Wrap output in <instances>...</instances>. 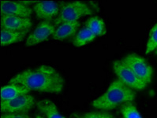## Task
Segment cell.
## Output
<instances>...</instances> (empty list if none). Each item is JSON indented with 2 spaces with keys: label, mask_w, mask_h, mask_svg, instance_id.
<instances>
[{
  "label": "cell",
  "mask_w": 157,
  "mask_h": 118,
  "mask_svg": "<svg viewBox=\"0 0 157 118\" xmlns=\"http://www.w3.org/2000/svg\"><path fill=\"white\" fill-rule=\"evenodd\" d=\"M10 83L22 85L31 90L59 94L64 88V79L56 69L48 65L28 68L16 74Z\"/></svg>",
  "instance_id": "cell-1"
},
{
  "label": "cell",
  "mask_w": 157,
  "mask_h": 118,
  "mask_svg": "<svg viewBox=\"0 0 157 118\" xmlns=\"http://www.w3.org/2000/svg\"><path fill=\"white\" fill-rule=\"evenodd\" d=\"M136 98L134 90L128 87L120 79H116L104 94L92 102V106L98 110L107 111L122 104L132 102Z\"/></svg>",
  "instance_id": "cell-2"
},
{
  "label": "cell",
  "mask_w": 157,
  "mask_h": 118,
  "mask_svg": "<svg viewBox=\"0 0 157 118\" xmlns=\"http://www.w3.org/2000/svg\"><path fill=\"white\" fill-rule=\"evenodd\" d=\"M95 10L85 2L82 1L63 2L60 5V12L54 20L55 25H59L64 22L78 21L79 18L94 13Z\"/></svg>",
  "instance_id": "cell-3"
},
{
  "label": "cell",
  "mask_w": 157,
  "mask_h": 118,
  "mask_svg": "<svg viewBox=\"0 0 157 118\" xmlns=\"http://www.w3.org/2000/svg\"><path fill=\"white\" fill-rule=\"evenodd\" d=\"M140 79L148 85L152 80L153 69L145 59L135 53H129L122 60Z\"/></svg>",
  "instance_id": "cell-4"
},
{
  "label": "cell",
  "mask_w": 157,
  "mask_h": 118,
  "mask_svg": "<svg viewBox=\"0 0 157 118\" xmlns=\"http://www.w3.org/2000/svg\"><path fill=\"white\" fill-rule=\"evenodd\" d=\"M35 105L36 98L30 94H23L10 100L0 101L2 113H26Z\"/></svg>",
  "instance_id": "cell-5"
},
{
  "label": "cell",
  "mask_w": 157,
  "mask_h": 118,
  "mask_svg": "<svg viewBox=\"0 0 157 118\" xmlns=\"http://www.w3.org/2000/svg\"><path fill=\"white\" fill-rule=\"evenodd\" d=\"M113 70L118 79L133 90H142L147 87V84L139 79L122 60L113 62Z\"/></svg>",
  "instance_id": "cell-6"
},
{
  "label": "cell",
  "mask_w": 157,
  "mask_h": 118,
  "mask_svg": "<svg viewBox=\"0 0 157 118\" xmlns=\"http://www.w3.org/2000/svg\"><path fill=\"white\" fill-rule=\"evenodd\" d=\"M56 29V25L51 21H42L39 23L35 29L27 37L25 45L27 46H34L47 40L49 37L52 36Z\"/></svg>",
  "instance_id": "cell-7"
},
{
  "label": "cell",
  "mask_w": 157,
  "mask_h": 118,
  "mask_svg": "<svg viewBox=\"0 0 157 118\" xmlns=\"http://www.w3.org/2000/svg\"><path fill=\"white\" fill-rule=\"evenodd\" d=\"M33 9L37 18L50 21L55 20L59 14L60 5L55 1H37Z\"/></svg>",
  "instance_id": "cell-8"
},
{
  "label": "cell",
  "mask_w": 157,
  "mask_h": 118,
  "mask_svg": "<svg viewBox=\"0 0 157 118\" xmlns=\"http://www.w3.org/2000/svg\"><path fill=\"white\" fill-rule=\"evenodd\" d=\"M1 16L11 15L17 17L30 18V16L33 12L31 6H27L21 1H3L0 2Z\"/></svg>",
  "instance_id": "cell-9"
},
{
  "label": "cell",
  "mask_w": 157,
  "mask_h": 118,
  "mask_svg": "<svg viewBox=\"0 0 157 118\" xmlns=\"http://www.w3.org/2000/svg\"><path fill=\"white\" fill-rule=\"evenodd\" d=\"M1 28L2 29L15 30V31H22L29 30L33 26V21L31 18L11 16V15H4L1 16Z\"/></svg>",
  "instance_id": "cell-10"
},
{
  "label": "cell",
  "mask_w": 157,
  "mask_h": 118,
  "mask_svg": "<svg viewBox=\"0 0 157 118\" xmlns=\"http://www.w3.org/2000/svg\"><path fill=\"white\" fill-rule=\"evenodd\" d=\"M30 92H31V90L22 85L17 84V83H9L2 87L0 98H1V101L13 99L18 96L29 94Z\"/></svg>",
  "instance_id": "cell-11"
},
{
  "label": "cell",
  "mask_w": 157,
  "mask_h": 118,
  "mask_svg": "<svg viewBox=\"0 0 157 118\" xmlns=\"http://www.w3.org/2000/svg\"><path fill=\"white\" fill-rule=\"evenodd\" d=\"M80 25L81 23L78 20L74 22L62 23L56 28V31L52 35V38L56 40H63L69 37L73 36L76 34Z\"/></svg>",
  "instance_id": "cell-12"
},
{
  "label": "cell",
  "mask_w": 157,
  "mask_h": 118,
  "mask_svg": "<svg viewBox=\"0 0 157 118\" xmlns=\"http://www.w3.org/2000/svg\"><path fill=\"white\" fill-rule=\"evenodd\" d=\"M29 30H22V31H15V30H1V37L0 42L1 46H8V45L21 42L25 39Z\"/></svg>",
  "instance_id": "cell-13"
},
{
  "label": "cell",
  "mask_w": 157,
  "mask_h": 118,
  "mask_svg": "<svg viewBox=\"0 0 157 118\" xmlns=\"http://www.w3.org/2000/svg\"><path fill=\"white\" fill-rule=\"evenodd\" d=\"M37 109L46 118H66L60 113L57 106L49 100H40L36 102Z\"/></svg>",
  "instance_id": "cell-14"
},
{
  "label": "cell",
  "mask_w": 157,
  "mask_h": 118,
  "mask_svg": "<svg viewBox=\"0 0 157 118\" xmlns=\"http://www.w3.org/2000/svg\"><path fill=\"white\" fill-rule=\"evenodd\" d=\"M85 27L89 28L96 36H103L107 33L105 23L99 17H91L86 20Z\"/></svg>",
  "instance_id": "cell-15"
},
{
  "label": "cell",
  "mask_w": 157,
  "mask_h": 118,
  "mask_svg": "<svg viewBox=\"0 0 157 118\" xmlns=\"http://www.w3.org/2000/svg\"><path fill=\"white\" fill-rule=\"evenodd\" d=\"M96 38V35L85 26L74 35L72 43L75 46H82L93 41Z\"/></svg>",
  "instance_id": "cell-16"
},
{
  "label": "cell",
  "mask_w": 157,
  "mask_h": 118,
  "mask_svg": "<svg viewBox=\"0 0 157 118\" xmlns=\"http://www.w3.org/2000/svg\"><path fill=\"white\" fill-rule=\"evenodd\" d=\"M120 111L123 118H143L137 107L131 102L122 104Z\"/></svg>",
  "instance_id": "cell-17"
},
{
  "label": "cell",
  "mask_w": 157,
  "mask_h": 118,
  "mask_svg": "<svg viewBox=\"0 0 157 118\" xmlns=\"http://www.w3.org/2000/svg\"><path fill=\"white\" fill-rule=\"evenodd\" d=\"M70 118H115V116L107 111L99 110L92 111L84 113H73L70 115Z\"/></svg>",
  "instance_id": "cell-18"
},
{
  "label": "cell",
  "mask_w": 157,
  "mask_h": 118,
  "mask_svg": "<svg viewBox=\"0 0 157 118\" xmlns=\"http://www.w3.org/2000/svg\"><path fill=\"white\" fill-rule=\"evenodd\" d=\"M157 49V24L151 28L145 47V53L148 54Z\"/></svg>",
  "instance_id": "cell-19"
},
{
  "label": "cell",
  "mask_w": 157,
  "mask_h": 118,
  "mask_svg": "<svg viewBox=\"0 0 157 118\" xmlns=\"http://www.w3.org/2000/svg\"><path fill=\"white\" fill-rule=\"evenodd\" d=\"M1 118H33L26 113H2Z\"/></svg>",
  "instance_id": "cell-20"
},
{
  "label": "cell",
  "mask_w": 157,
  "mask_h": 118,
  "mask_svg": "<svg viewBox=\"0 0 157 118\" xmlns=\"http://www.w3.org/2000/svg\"><path fill=\"white\" fill-rule=\"evenodd\" d=\"M35 118H44V116L40 114H36L35 116Z\"/></svg>",
  "instance_id": "cell-21"
},
{
  "label": "cell",
  "mask_w": 157,
  "mask_h": 118,
  "mask_svg": "<svg viewBox=\"0 0 157 118\" xmlns=\"http://www.w3.org/2000/svg\"><path fill=\"white\" fill-rule=\"evenodd\" d=\"M153 53H154V54H155V55H157V49L155 50V51L153 52Z\"/></svg>",
  "instance_id": "cell-22"
}]
</instances>
